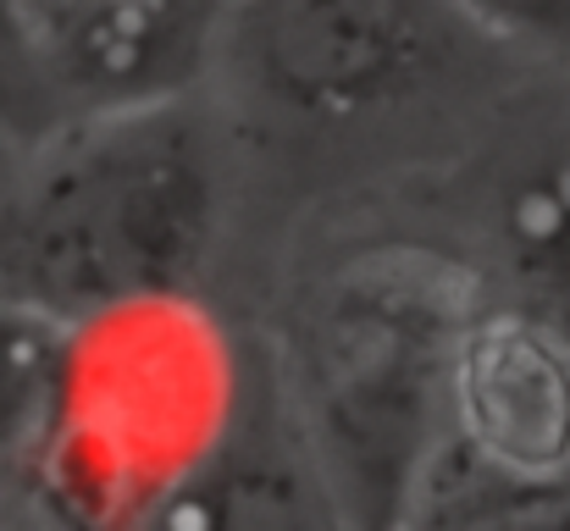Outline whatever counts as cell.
I'll use <instances>...</instances> for the list:
<instances>
[{
  "label": "cell",
  "mask_w": 570,
  "mask_h": 531,
  "mask_svg": "<svg viewBox=\"0 0 570 531\" xmlns=\"http://www.w3.org/2000/svg\"><path fill=\"white\" fill-rule=\"evenodd\" d=\"M476 305L426 255H366L311 299L288 350V404L338 515L399 527L449 443V376Z\"/></svg>",
  "instance_id": "cell-3"
},
{
  "label": "cell",
  "mask_w": 570,
  "mask_h": 531,
  "mask_svg": "<svg viewBox=\"0 0 570 531\" xmlns=\"http://www.w3.org/2000/svg\"><path fill=\"white\" fill-rule=\"evenodd\" d=\"M61 322L0 294V476L22 471L45 426Z\"/></svg>",
  "instance_id": "cell-7"
},
{
  "label": "cell",
  "mask_w": 570,
  "mask_h": 531,
  "mask_svg": "<svg viewBox=\"0 0 570 531\" xmlns=\"http://www.w3.org/2000/svg\"><path fill=\"white\" fill-rule=\"evenodd\" d=\"M238 0H0V67L50 128L95 111L189 100L227 50ZM45 128V134H50Z\"/></svg>",
  "instance_id": "cell-4"
},
{
  "label": "cell",
  "mask_w": 570,
  "mask_h": 531,
  "mask_svg": "<svg viewBox=\"0 0 570 531\" xmlns=\"http://www.w3.org/2000/svg\"><path fill=\"white\" fill-rule=\"evenodd\" d=\"M216 216V156L189 100L72 117L11 167L0 294L61 327L128 299L189 294Z\"/></svg>",
  "instance_id": "cell-1"
},
{
  "label": "cell",
  "mask_w": 570,
  "mask_h": 531,
  "mask_svg": "<svg viewBox=\"0 0 570 531\" xmlns=\"http://www.w3.org/2000/svg\"><path fill=\"white\" fill-rule=\"evenodd\" d=\"M460 22L570 61V0H449Z\"/></svg>",
  "instance_id": "cell-8"
},
{
  "label": "cell",
  "mask_w": 570,
  "mask_h": 531,
  "mask_svg": "<svg viewBox=\"0 0 570 531\" xmlns=\"http://www.w3.org/2000/svg\"><path fill=\"white\" fill-rule=\"evenodd\" d=\"M238 360L189 294L128 299L61 327L45 426L28 454L39 504L78 527H161L238 432Z\"/></svg>",
  "instance_id": "cell-2"
},
{
  "label": "cell",
  "mask_w": 570,
  "mask_h": 531,
  "mask_svg": "<svg viewBox=\"0 0 570 531\" xmlns=\"http://www.w3.org/2000/svg\"><path fill=\"white\" fill-rule=\"evenodd\" d=\"M6 183H11V167H6V156H0V199H6Z\"/></svg>",
  "instance_id": "cell-9"
},
{
  "label": "cell",
  "mask_w": 570,
  "mask_h": 531,
  "mask_svg": "<svg viewBox=\"0 0 570 531\" xmlns=\"http://www.w3.org/2000/svg\"><path fill=\"white\" fill-rule=\"evenodd\" d=\"M449 0H238L227 45L255 83L311 117L404 95L449 39Z\"/></svg>",
  "instance_id": "cell-5"
},
{
  "label": "cell",
  "mask_w": 570,
  "mask_h": 531,
  "mask_svg": "<svg viewBox=\"0 0 570 531\" xmlns=\"http://www.w3.org/2000/svg\"><path fill=\"white\" fill-rule=\"evenodd\" d=\"M449 437L504 493L570 471V344L549 322L471 316L449 376Z\"/></svg>",
  "instance_id": "cell-6"
}]
</instances>
